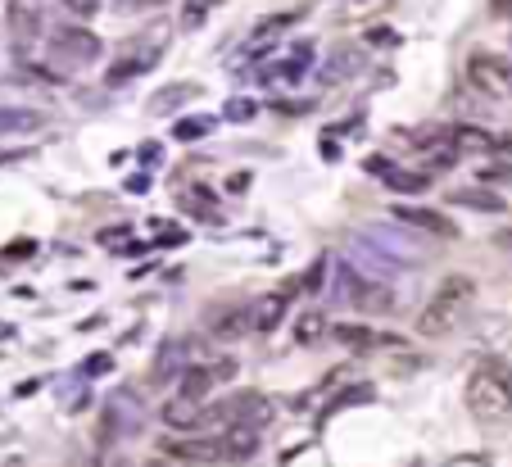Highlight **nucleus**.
Here are the masks:
<instances>
[{"mask_svg": "<svg viewBox=\"0 0 512 467\" xmlns=\"http://www.w3.org/2000/svg\"><path fill=\"white\" fill-rule=\"evenodd\" d=\"M449 200H454V205H467V209H481V214H499L503 209V200L490 191H454Z\"/></svg>", "mask_w": 512, "mask_h": 467, "instance_id": "412c9836", "label": "nucleus"}, {"mask_svg": "<svg viewBox=\"0 0 512 467\" xmlns=\"http://www.w3.org/2000/svg\"><path fill=\"white\" fill-rule=\"evenodd\" d=\"M50 46H55V59H64V64H73V69H78V64H96L100 59V37L87 32V28H78V23H73V28H59Z\"/></svg>", "mask_w": 512, "mask_h": 467, "instance_id": "0eeeda50", "label": "nucleus"}, {"mask_svg": "<svg viewBox=\"0 0 512 467\" xmlns=\"http://www.w3.org/2000/svg\"><path fill=\"white\" fill-rule=\"evenodd\" d=\"M467 409L476 422L499 427L512 413V363L499 354H481L467 372Z\"/></svg>", "mask_w": 512, "mask_h": 467, "instance_id": "f257e3e1", "label": "nucleus"}, {"mask_svg": "<svg viewBox=\"0 0 512 467\" xmlns=\"http://www.w3.org/2000/svg\"><path fill=\"white\" fill-rule=\"evenodd\" d=\"M227 118H232V123H245V118H254L259 114V105H254V100H245V96H236V100H227V109H223Z\"/></svg>", "mask_w": 512, "mask_h": 467, "instance_id": "393cba45", "label": "nucleus"}, {"mask_svg": "<svg viewBox=\"0 0 512 467\" xmlns=\"http://www.w3.org/2000/svg\"><path fill=\"white\" fill-rule=\"evenodd\" d=\"M223 0H182V28H200L209 10H218Z\"/></svg>", "mask_w": 512, "mask_h": 467, "instance_id": "4be33fe9", "label": "nucleus"}, {"mask_svg": "<svg viewBox=\"0 0 512 467\" xmlns=\"http://www.w3.org/2000/svg\"><path fill=\"white\" fill-rule=\"evenodd\" d=\"M331 336L340 345H377V331H368V327H336Z\"/></svg>", "mask_w": 512, "mask_h": 467, "instance_id": "b1692460", "label": "nucleus"}, {"mask_svg": "<svg viewBox=\"0 0 512 467\" xmlns=\"http://www.w3.org/2000/svg\"><path fill=\"white\" fill-rule=\"evenodd\" d=\"M386 0H345V19H363V14H372V10H381Z\"/></svg>", "mask_w": 512, "mask_h": 467, "instance_id": "bb28decb", "label": "nucleus"}, {"mask_svg": "<svg viewBox=\"0 0 512 467\" xmlns=\"http://www.w3.org/2000/svg\"><path fill=\"white\" fill-rule=\"evenodd\" d=\"M372 41H377V46H390V41H395V32H390V28H372Z\"/></svg>", "mask_w": 512, "mask_h": 467, "instance_id": "2f4dec72", "label": "nucleus"}, {"mask_svg": "<svg viewBox=\"0 0 512 467\" xmlns=\"http://www.w3.org/2000/svg\"><path fill=\"white\" fill-rule=\"evenodd\" d=\"M349 300H354L363 313H390L395 295H390L386 286H377V282H354L349 286Z\"/></svg>", "mask_w": 512, "mask_h": 467, "instance_id": "dca6fc26", "label": "nucleus"}, {"mask_svg": "<svg viewBox=\"0 0 512 467\" xmlns=\"http://www.w3.org/2000/svg\"><path fill=\"white\" fill-rule=\"evenodd\" d=\"M232 422H254V427H268L272 422V404H268V395H236L232 399Z\"/></svg>", "mask_w": 512, "mask_h": 467, "instance_id": "4468645a", "label": "nucleus"}, {"mask_svg": "<svg viewBox=\"0 0 512 467\" xmlns=\"http://www.w3.org/2000/svg\"><path fill=\"white\" fill-rule=\"evenodd\" d=\"M195 350H200L195 341H164L159 354H155V368H150V386L155 390L177 386V381L186 377V363L195 359Z\"/></svg>", "mask_w": 512, "mask_h": 467, "instance_id": "423d86ee", "label": "nucleus"}, {"mask_svg": "<svg viewBox=\"0 0 512 467\" xmlns=\"http://www.w3.org/2000/svg\"><path fill=\"white\" fill-rule=\"evenodd\" d=\"M472 300H476V282L467 273H449L445 282L435 286V295L426 300V309L417 313V331L422 336H449L454 327H463V318L472 313Z\"/></svg>", "mask_w": 512, "mask_h": 467, "instance_id": "f03ea898", "label": "nucleus"}, {"mask_svg": "<svg viewBox=\"0 0 512 467\" xmlns=\"http://www.w3.org/2000/svg\"><path fill=\"white\" fill-rule=\"evenodd\" d=\"M467 82H472L481 96L490 100H508L512 96V64L499 55H485V50H476L472 59H467Z\"/></svg>", "mask_w": 512, "mask_h": 467, "instance_id": "20e7f679", "label": "nucleus"}, {"mask_svg": "<svg viewBox=\"0 0 512 467\" xmlns=\"http://www.w3.org/2000/svg\"><path fill=\"white\" fill-rule=\"evenodd\" d=\"M118 467H127V463H118Z\"/></svg>", "mask_w": 512, "mask_h": 467, "instance_id": "f704fd0d", "label": "nucleus"}, {"mask_svg": "<svg viewBox=\"0 0 512 467\" xmlns=\"http://www.w3.org/2000/svg\"><path fill=\"white\" fill-rule=\"evenodd\" d=\"M164 454L191 458V463H218V458H223V445H218V440H168Z\"/></svg>", "mask_w": 512, "mask_h": 467, "instance_id": "f3484780", "label": "nucleus"}, {"mask_svg": "<svg viewBox=\"0 0 512 467\" xmlns=\"http://www.w3.org/2000/svg\"><path fill=\"white\" fill-rule=\"evenodd\" d=\"M200 413H204L200 399H191V395H182V390H177L164 409H159V418H164L173 431H195V427H200Z\"/></svg>", "mask_w": 512, "mask_h": 467, "instance_id": "9b49d317", "label": "nucleus"}, {"mask_svg": "<svg viewBox=\"0 0 512 467\" xmlns=\"http://www.w3.org/2000/svg\"><path fill=\"white\" fill-rule=\"evenodd\" d=\"M286 300H290L286 286H281V291H272V295H259V300L250 304V327H254V331L281 327V318H286Z\"/></svg>", "mask_w": 512, "mask_h": 467, "instance_id": "9d476101", "label": "nucleus"}, {"mask_svg": "<svg viewBox=\"0 0 512 467\" xmlns=\"http://www.w3.org/2000/svg\"><path fill=\"white\" fill-rule=\"evenodd\" d=\"M109 363H114V359H109V354H96V359H87V372H91V377H96V372H105Z\"/></svg>", "mask_w": 512, "mask_h": 467, "instance_id": "c756f323", "label": "nucleus"}, {"mask_svg": "<svg viewBox=\"0 0 512 467\" xmlns=\"http://www.w3.org/2000/svg\"><path fill=\"white\" fill-rule=\"evenodd\" d=\"M145 467H186V458H177V454H164V458H150Z\"/></svg>", "mask_w": 512, "mask_h": 467, "instance_id": "c85d7f7f", "label": "nucleus"}, {"mask_svg": "<svg viewBox=\"0 0 512 467\" xmlns=\"http://www.w3.org/2000/svg\"><path fill=\"white\" fill-rule=\"evenodd\" d=\"M395 223L417 227L426 236H440V241H458L454 218H445L440 209H422V205H395Z\"/></svg>", "mask_w": 512, "mask_h": 467, "instance_id": "6e6552de", "label": "nucleus"}, {"mask_svg": "<svg viewBox=\"0 0 512 467\" xmlns=\"http://www.w3.org/2000/svg\"><path fill=\"white\" fill-rule=\"evenodd\" d=\"M145 422V399L136 395L132 386H118L114 395L105 399V436H136Z\"/></svg>", "mask_w": 512, "mask_h": 467, "instance_id": "39448f33", "label": "nucleus"}, {"mask_svg": "<svg viewBox=\"0 0 512 467\" xmlns=\"http://www.w3.org/2000/svg\"><path fill=\"white\" fill-rule=\"evenodd\" d=\"M168 37H173V28H168V23H155L150 32L132 37L123 46V55L109 64V78L105 82H127V78H136V73H150L159 64V55L168 50Z\"/></svg>", "mask_w": 512, "mask_h": 467, "instance_id": "7ed1b4c3", "label": "nucleus"}, {"mask_svg": "<svg viewBox=\"0 0 512 467\" xmlns=\"http://www.w3.org/2000/svg\"><path fill=\"white\" fill-rule=\"evenodd\" d=\"M209 132H213V118H177V127H173L177 141H200Z\"/></svg>", "mask_w": 512, "mask_h": 467, "instance_id": "5701e85b", "label": "nucleus"}, {"mask_svg": "<svg viewBox=\"0 0 512 467\" xmlns=\"http://www.w3.org/2000/svg\"><path fill=\"white\" fill-rule=\"evenodd\" d=\"M37 28H41V5H37V0H10V32H14V41L37 37Z\"/></svg>", "mask_w": 512, "mask_h": 467, "instance_id": "ddd939ff", "label": "nucleus"}, {"mask_svg": "<svg viewBox=\"0 0 512 467\" xmlns=\"http://www.w3.org/2000/svg\"><path fill=\"white\" fill-rule=\"evenodd\" d=\"M386 182L395 186V191H422L426 177L422 173H386Z\"/></svg>", "mask_w": 512, "mask_h": 467, "instance_id": "a878e982", "label": "nucleus"}, {"mask_svg": "<svg viewBox=\"0 0 512 467\" xmlns=\"http://www.w3.org/2000/svg\"><path fill=\"white\" fill-rule=\"evenodd\" d=\"M64 5H68V10H73V14H82V19H87V14H96V5H100V0H64Z\"/></svg>", "mask_w": 512, "mask_h": 467, "instance_id": "cd10ccee", "label": "nucleus"}, {"mask_svg": "<svg viewBox=\"0 0 512 467\" xmlns=\"http://www.w3.org/2000/svg\"><path fill=\"white\" fill-rule=\"evenodd\" d=\"M490 10H494V14H499V19H512V0H494Z\"/></svg>", "mask_w": 512, "mask_h": 467, "instance_id": "473e14b6", "label": "nucleus"}, {"mask_svg": "<svg viewBox=\"0 0 512 467\" xmlns=\"http://www.w3.org/2000/svg\"><path fill=\"white\" fill-rule=\"evenodd\" d=\"M494 241H499V245H503V250H512V227H503V232H499V236H494Z\"/></svg>", "mask_w": 512, "mask_h": 467, "instance_id": "72a5a7b5", "label": "nucleus"}, {"mask_svg": "<svg viewBox=\"0 0 512 467\" xmlns=\"http://www.w3.org/2000/svg\"><path fill=\"white\" fill-rule=\"evenodd\" d=\"M449 141H454V150H499V137H490L485 127H454Z\"/></svg>", "mask_w": 512, "mask_h": 467, "instance_id": "6ab92c4d", "label": "nucleus"}, {"mask_svg": "<svg viewBox=\"0 0 512 467\" xmlns=\"http://www.w3.org/2000/svg\"><path fill=\"white\" fill-rule=\"evenodd\" d=\"M209 331H213V336H223V341L241 336V331H254L250 327V309H232V304H223V309H209Z\"/></svg>", "mask_w": 512, "mask_h": 467, "instance_id": "f8f14e48", "label": "nucleus"}, {"mask_svg": "<svg viewBox=\"0 0 512 467\" xmlns=\"http://www.w3.org/2000/svg\"><path fill=\"white\" fill-rule=\"evenodd\" d=\"M259 440H263V427H254V422H227L218 445H223L227 463H245V458L259 454Z\"/></svg>", "mask_w": 512, "mask_h": 467, "instance_id": "1a4fd4ad", "label": "nucleus"}, {"mask_svg": "<svg viewBox=\"0 0 512 467\" xmlns=\"http://www.w3.org/2000/svg\"><path fill=\"white\" fill-rule=\"evenodd\" d=\"M290 336H295V345H300V350H313V345L327 336V313H322V309H304L300 318H295V327H290Z\"/></svg>", "mask_w": 512, "mask_h": 467, "instance_id": "2eb2a0df", "label": "nucleus"}, {"mask_svg": "<svg viewBox=\"0 0 512 467\" xmlns=\"http://www.w3.org/2000/svg\"><path fill=\"white\" fill-rule=\"evenodd\" d=\"M118 5H123V10H145V5L155 10V5H164V0H118Z\"/></svg>", "mask_w": 512, "mask_h": 467, "instance_id": "7c9ffc66", "label": "nucleus"}, {"mask_svg": "<svg viewBox=\"0 0 512 467\" xmlns=\"http://www.w3.org/2000/svg\"><path fill=\"white\" fill-rule=\"evenodd\" d=\"M191 96H200V87L195 82H173V87H164V91H155V100H150V114H173L177 105H186Z\"/></svg>", "mask_w": 512, "mask_h": 467, "instance_id": "a211bd4d", "label": "nucleus"}, {"mask_svg": "<svg viewBox=\"0 0 512 467\" xmlns=\"http://www.w3.org/2000/svg\"><path fill=\"white\" fill-rule=\"evenodd\" d=\"M309 55H313V46H300L290 59H281L277 69H268V82H295V78H304V69H309Z\"/></svg>", "mask_w": 512, "mask_h": 467, "instance_id": "aec40b11", "label": "nucleus"}]
</instances>
